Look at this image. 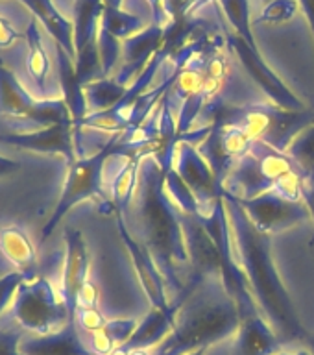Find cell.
<instances>
[{
    "mask_svg": "<svg viewBox=\"0 0 314 355\" xmlns=\"http://www.w3.org/2000/svg\"><path fill=\"white\" fill-rule=\"evenodd\" d=\"M211 239L215 241L216 250H218V257H220V277L222 285L226 288V293L232 296L235 302L241 315V322L250 318V316L259 315L261 311L257 307L254 294L250 291L248 277L244 274L241 261H238L237 250H235V241H233L232 224H229V215H227L226 202L224 196L216 204L215 211L211 216H202Z\"/></svg>",
    "mask_w": 314,
    "mask_h": 355,
    "instance_id": "cell-8",
    "label": "cell"
},
{
    "mask_svg": "<svg viewBox=\"0 0 314 355\" xmlns=\"http://www.w3.org/2000/svg\"><path fill=\"white\" fill-rule=\"evenodd\" d=\"M302 198H304V204L309 207L311 218H313V222H314V174L313 176H305Z\"/></svg>",
    "mask_w": 314,
    "mask_h": 355,
    "instance_id": "cell-42",
    "label": "cell"
},
{
    "mask_svg": "<svg viewBox=\"0 0 314 355\" xmlns=\"http://www.w3.org/2000/svg\"><path fill=\"white\" fill-rule=\"evenodd\" d=\"M19 168H21V163H19V161L0 154V178L8 176V174H13V172H17Z\"/></svg>",
    "mask_w": 314,
    "mask_h": 355,
    "instance_id": "cell-44",
    "label": "cell"
},
{
    "mask_svg": "<svg viewBox=\"0 0 314 355\" xmlns=\"http://www.w3.org/2000/svg\"><path fill=\"white\" fill-rule=\"evenodd\" d=\"M28 277L26 274H22L19 270L8 272L4 276H0V315L15 302V296L19 293V288Z\"/></svg>",
    "mask_w": 314,
    "mask_h": 355,
    "instance_id": "cell-37",
    "label": "cell"
},
{
    "mask_svg": "<svg viewBox=\"0 0 314 355\" xmlns=\"http://www.w3.org/2000/svg\"><path fill=\"white\" fill-rule=\"evenodd\" d=\"M177 311H161L152 309L143 320L137 324V329L133 331L132 338L124 344V348L135 349H154L165 340L176 324Z\"/></svg>",
    "mask_w": 314,
    "mask_h": 355,
    "instance_id": "cell-24",
    "label": "cell"
},
{
    "mask_svg": "<svg viewBox=\"0 0 314 355\" xmlns=\"http://www.w3.org/2000/svg\"><path fill=\"white\" fill-rule=\"evenodd\" d=\"M21 355H96L85 346L78 331L76 322H69L67 326L49 335H32L22 337L19 344Z\"/></svg>",
    "mask_w": 314,
    "mask_h": 355,
    "instance_id": "cell-20",
    "label": "cell"
},
{
    "mask_svg": "<svg viewBox=\"0 0 314 355\" xmlns=\"http://www.w3.org/2000/svg\"><path fill=\"white\" fill-rule=\"evenodd\" d=\"M65 241V259H63V274H61V296L65 302L71 320L74 322L78 311V294L89 282V250L83 233L76 227H67L63 233Z\"/></svg>",
    "mask_w": 314,
    "mask_h": 355,
    "instance_id": "cell-17",
    "label": "cell"
},
{
    "mask_svg": "<svg viewBox=\"0 0 314 355\" xmlns=\"http://www.w3.org/2000/svg\"><path fill=\"white\" fill-rule=\"evenodd\" d=\"M26 43H28V55H26V67L33 83L37 89L43 91L46 87V80L50 74V60L46 50L43 46V39L39 33L37 19H32V22L26 28Z\"/></svg>",
    "mask_w": 314,
    "mask_h": 355,
    "instance_id": "cell-27",
    "label": "cell"
},
{
    "mask_svg": "<svg viewBox=\"0 0 314 355\" xmlns=\"http://www.w3.org/2000/svg\"><path fill=\"white\" fill-rule=\"evenodd\" d=\"M304 180L305 174L296 168V171H290L287 174H283L272 187V193H276L277 196H281L285 200H290V202H304L302 198V193H304Z\"/></svg>",
    "mask_w": 314,
    "mask_h": 355,
    "instance_id": "cell-35",
    "label": "cell"
},
{
    "mask_svg": "<svg viewBox=\"0 0 314 355\" xmlns=\"http://www.w3.org/2000/svg\"><path fill=\"white\" fill-rule=\"evenodd\" d=\"M22 340V329H0V355H21L19 344Z\"/></svg>",
    "mask_w": 314,
    "mask_h": 355,
    "instance_id": "cell-39",
    "label": "cell"
},
{
    "mask_svg": "<svg viewBox=\"0 0 314 355\" xmlns=\"http://www.w3.org/2000/svg\"><path fill=\"white\" fill-rule=\"evenodd\" d=\"M222 196L229 215L238 261L248 277L250 291L254 294L261 315L276 331L281 344L305 340L307 331L274 263L272 235L263 233L255 226L237 198L226 193H222Z\"/></svg>",
    "mask_w": 314,
    "mask_h": 355,
    "instance_id": "cell-2",
    "label": "cell"
},
{
    "mask_svg": "<svg viewBox=\"0 0 314 355\" xmlns=\"http://www.w3.org/2000/svg\"><path fill=\"white\" fill-rule=\"evenodd\" d=\"M218 4L226 13L227 24L232 26L233 32L250 46L257 49V41L252 30V17H250V0H218Z\"/></svg>",
    "mask_w": 314,
    "mask_h": 355,
    "instance_id": "cell-29",
    "label": "cell"
},
{
    "mask_svg": "<svg viewBox=\"0 0 314 355\" xmlns=\"http://www.w3.org/2000/svg\"><path fill=\"white\" fill-rule=\"evenodd\" d=\"M298 0H274L257 17V24H285L296 15L298 11Z\"/></svg>",
    "mask_w": 314,
    "mask_h": 355,
    "instance_id": "cell-34",
    "label": "cell"
},
{
    "mask_svg": "<svg viewBox=\"0 0 314 355\" xmlns=\"http://www.w3.org/2000/svg\"><path fill=\"white\" fill-rule=\"evenodd\" d=\"M85 98L89 104V113H98V111L111 110L113 105L119 104V100L126 94L128 87L115 80V76L100 78L85 85Z\"/></svg>",
    "mask_w": 314,
    "mask_h": 355,
    "instance_id": "cell-28",
    "label": "cell"
},
{
    "mask_svg": "<svg viewBox=\"0 0 314 355\" xmlns=\"http://www.w3.org/2000/svg\"><path fill=\"white\" fill-rule=\"evenodd\" d=\"M13 316L22 331L49 335L71 320L61 293L44 276H30L22 283L13 302Z\"/></svg>",
    "mask_w": 314,
    "mask_h": 355,
    "instance_id": "cell-7",
    "label": "cell"
},
{
    "mask_svg": "<svg viewBox=\"0 0 314 355\" xmlns=\"http://www.w3.org/2000/svg\"><path fill=\"white\" fill-rule=\"evenodd\" d=\"M98 52L100 61H102V71H104V78H110L115 71L116 63L122 55V41L116 39L115 35H111L102 24L98 30Z\"/></svg>",
    "mask_w": 314,
    "mask_h": 355,
    "instance_id": "cell-33",
    "label": "cell"
},
{
    "mask_svg": "<svg viewBox=\"0 0 314 355\" xmlns=\"http://www.w3.org/2000/svg\"><path fill=\"white\" fill-rule=\"evenodd\" d=\"M116 227L121 233V239L124 246H126L128 254L132 257L133 268L137 272L139 282L143 287L146 298L150 300V304L155 309L161 311H180L176 304L168 302V294H166V279L161 274V270L155 265V261L152 259V255L139 244V241L133 237V233L130 232L124 215L116 211Z\"/></svg>",
    "mask_w": 314,
    "mask_h": 355,
    "instance_id": "cell-15",
    "label": "cell"
},
{
    "mask_svg": "<svg viewBox=\"0 0 314 355\" xmlns=\"http://www.w3.org/2000/svg\"><path fill=\"white\" fill-rule=\"evenodd\" d=\"M226 124L243 130L248 137L270 144L277 152H287L299 132L314 124L309 110L288 111L276 104H224L211 124ZM209 124V126H211Z\"/></svg>",
    "mask_w": 314,
    "mask_h": 355,
    "instance_id": "cell-4",
    "label": "cell"
},
{
    "mask_svg": "<svg viewBox=\"0 0 314 355\" xmlns=\"http://www.w3.org/2000/svg\"><path fill=\"white\" fill-rule=\"evenodd\" d=\"M235 337L233 355H276L281 352L276 331L261 313L241 322Z\"/></svg>",
    "mask_w": 314,
    "mask_h": 355,
    "instance_id": "cell-21",
    "label": "cell"
},
{
    "mask_svg": "<svg viewBox=\"0 0 314 355\" xmlns=\"http://www.w3.org/2000/svg\"><path fill=\"white\" fill-rule=\"evenodd\" d=\"M285 154L294 161L299 172L305 176L314 174V124L307 126L304 132H299L290 143Z\"/></svg>",
    "mask_w": 314,
    "mask_h": 355,
    "instance_id": "cell-31",
    "label": "cell"
},
{
    "mask_svg": "<svg viewBox=\"0 0 314 355\" xmlns=\"http://www.w3.org/2000/svg\"><path fill=\"white\" fill-rule=\"evenodd\" d=\"M78 326L89 333H94L105 326V316L100 313L98 307H87V309H78L76 318H74Z\"/></svg>",
    "mask_w": 314,
    "mask_h": 355,
    "instance_id": "cell-38",
    "label": "cell"
},
{
    "mask_svg": "<svg viewBox=\"0 0 314 355\" xmlns=\"http://www.w3.org/2000/svg\"><path fill=\"white\" fill-rule=\"evenodd\" d=\"M172 168L183 178L200 204V216H211L216 204L222 200V187L216 182V176L209 163L198 152L196 144L180 139L174 148Z\"/></svg>",
    "mask_w": 314,
    "mask_h": 355,
    "instance_id": "cell-11",
    "label": "cell"
},
{
    "mask_svg": "<svg viewBox=\"0 0 314 355\" xmlns=\"http://www.w3.org/2000/svg\"><path fill=\"white\" fill-rule=\"evenodd\" d=\"M180 220H182L185 246H187L189 254V277L185 279L183 291L187 294H193L200 283H204L207 277L218 276L220 257H218L215 241L211 239L202 216L187 215V213L180 211Z\"/></svg>",
    "mask_w": 314,
    "mask_h": 355,
    "instance_id": "cell-12",
    "label": "cell"
},
{
    "mask_svg": "<svg viewBox=\"0 0 314 355\" xmlns=\"http://www.w3.org/2000/svg\"><path fill=\"white\" fill-rule=\"evenodd\" d=\"M165 44V26L161 24H150L139 33L122 41V63L121 71L115 74V80L122 85L130 83L139 78V74L146 69L150 60L154 58L157 50Z\"/></svg>",
    "mask_w": 314,
    "mask_h": 355,
    "instance_id": "cell-18",
    "label": "cell"
},
{
    "mask_svg": "<svg viewBox=\"0 0 314 355\" xmlns=\"http://www.w3.org/2000/svg\"><path fill=\"white\" fill-rule=\"evenodd\" d=\"M132 154L128 152L121 143V132L110 135V139L100 146L94 154L91 155H80L67 171L65 183L61 189L60 200L55 204L52 215L49 220L44 222L43 230H41V241L46 239L54 233L55 226L63 220V216L82 204L85 200L100 198L102 196V182H104V171L107 161L115 155Z\"/></svg>",
    "mask_w": 314,
    "mask_h": 355,
    "instance_id": "cell-5",
    "label": "cell"
},
{
    "mask_svg": "<svg viewBox=\"0 0 314 355\" xmlns=\"http://www.w3.org/2000/svg\"><path fill=\"white\" fill-rule=\"evenodd\" d=\"M19 37L21 35L15 30V26L8 19L0 17V49H10L11 44L15 43Z\"/></svg>",
    "mask_w": 314,
    "mask_h": 355,
    "instance_id": "cell-41",
    "label": "cell"
},
{
    "mask_svg": "<svg viewBox=\"0 0 314 355\" xmlns=\"http://www.w3.org/2000/svg\"><path fill=\"white\" fill-rule=\"evenodd\" d=\"M105 8H121L122 0H104Z\"/></svg>",
    "mask_w": 314,
    "mask_h": 355,
    "instance_id": "cell-48",
    "label": "cell"
},
{
    "mask_svg": "<svg viewBox=\"0 0 314 355\" xmlns=\"http://www.w3.org/2000/svg\"><path fill=\"white\" fill-rule=\"evenodd\" d=\"M100 24L111 33L115 35L116 39L132 37L135 33H139L141 30H144V21L139 15H133V13H128L122 8H105L102 11V21Z\"/></svg>",
    "mask_w": 314,
    "mask_h": 355,
    "instance_id": "cell-30",
    "label": "cell"
},
{
    "mask_svg": "<svg viewBox=\"0 0 314 355\" xmlns=\"http://www.w3.org/2000/svg\"><path fill=\"white\" fill-rule=\"evenodd\" d=\"M0 141L15 148L33 152V154L61 155L71 166L80 157L76 148V133L72 122H61L54 126L39 128L35 132L2 133Z\"/></svg>",
    "mask_w": 314,
    "mask_h": 355,
    "instance_id": "cell-16",
    "label": "cell"
},
{
    "mask_svg": "<svg viewBox=\"0 0 314 355\" xmlns=\"http://www.w3.org/2000/svg\"><path fill=\"white\" fill-rule=\"evenodd\" d=\"M0 115L26 119L39 128L72 122L71 111L61 98H33L15 72L0 60Z\"/></svg>",
    "mask_w": 314,
    "mask_h": 355,
    "instance_id": "cell-9",
    "label": "cell"
},
{
    "mask_svg": "<svg viewBox=\"0 0 314 355\" xmlns=\"http://www.w3.org/2000/svg\"><path fill=\"white\" fill-rule=\"evenodd\" d=\"M298 4L299 8H302V11L305 13V17H307L311 32H313L314 35V0H298Z\"/></svg>",
    "mask_w": 314,
    "mask_h": 355,
    "instance_id": "cell-45",
    "label": "cell"
},
{
    "mask_svg": "<svg viewBox=\"0 0 314 355\" xmlns=\"http://www.w3.org/2000/svg\"><path fill=\"white\" fill-rule=\"evenodd\" d=\"M276 355H313L307 349H302V352H296V354H290V352H277Z\"/></svg>",
    "mask_w": 314,
    "mask_h": 355,
    "instance_id": "cell-49",
    "label": "cell"
},
{
    "mask_svg": "<svg viewBox=\"0 0 314 355\" xmlns=\"http://www.w3.org/2000/svg\"><path fill=\"white\" fill-rule=\"evenodd\" d=\"M165 176L166 172L154 155H144L137 187L122 215L139 244L152 255L176 298L185 287L180 272L189 266V254L180 209L166 194Z\"/></svg>",
    "mask_w": 314,
    "mask_h": 355,
    "instance_id": "cell-1",
    "label": "cell"
},
{
    "mask_svg": "<svg viewBox=\"0 0 314 355\" xmlns=\"http://www.w3.org/2000/svg\"><path fill=\"white\" fill-rule=\"evenodd\" d=\"M241 315L220 277H207L183 302L171 335L152 349V355H185L207 349L237 335Z\"/></svg>",
    "mask_w": 314,
    "mask_h": 355,
    "instance_id": "cell-3",
    "label": "cell"
},
{
    "mask_svg": "<svg viewBox=\"0 0 314 355\" xmlns=\"http://www.w3.org/2000/svg\"><path fill=\"white\" fill-rule=\"evenodd\" d=\"M144 155L146 154H143V152H132V154L122 155L121 168L116 171L115 178L111 182V204H113L115 213L116 211L124 213L132 202Z\"/></svg>",
    "mask_w": 314,
    "mask_h": 355,
    "instance_id": "cell-25",
    "label": "cell"
},
{
    "mask_svg": "<svg viewBox=\"0 0 314 355\" xmlns=\"http://www.w3.org/2000/svg\"><path fill=\"white\" fill-rule=\"evenodd\" d=\"M252 143H254V139L248 137L243 130L215 122V124L207 126V133L196 144V148L209 163V166L215 172L216 182L222 187V183L227 178L233 165L243 155L248 154Z\"/></svg>",
    "mask_w": 314,
    "mask_h": 355,
    "instance_id": "cell-13",
    "label": "cell"
},
{
    "mask_svg": "<svg viewBox=\"0 0 314 355\" xmlns=\"http://www.w3.org/2000/svg\"><path fill=\"white\" fill-rule=\"evenodd\" d=\"M270 2H274V0H263V4H265V6H268Z\"/></svg>",
    "mask_w": 314,
    "mask_h": 355,
    "instance_id": "cell-51",
    "label": "cell"
},
{
    "mask_svg": "<svg viewBox=\"0 0 314 355\" xmlns=\"http://www.w3.org/2000/svg\"><path fill=\"white\" fill-rule=\"evenodd\" d=\"M0 252L15 266V270L26 276H35L33 272L37 265V252L24 230L17 226L0 227Z\"/></svg>",
    "mask_w": 314,
    "mask_h": 355,
    "instance_id": "cell-23",
    "label": "cell"
},
{
    "mask_svg": "<svg viewBox=\"0 0 314 355\" xmlns=\"http://www.w3.org/2000/svg\"><path fill=\"white\" fill-rule=\"evenodd\" d=\"M104 0H76L74 4V46L82 50L98 39Z\"/></svg>",
    "mask_w": 314,
    "mask_h": 355,
    "instance_id": "cell-26",
    "label": "cell"
},
{
    "mask_svg": "<svg viewBox=\"0 0 314 355\" xmlns=\"http://www.w3.org/2000/svg\"><path fill=\"white\" fill-rule=\"evenodd\" d=\"M32 11L46 32L55 39L72 60L76 61V46H74V24L54 6L52 0H19Z\"/></svg>",
    "mask_w": 314,
    "mask_h": 355,
    "instance_id": "cell-22",
    "label": "cell"
},
{
    "mask_svg": "<svg viewBox=\"0 0 314 355\" xmlns=\"http://www.w3.org/2000/svg\"><path fill=\"white\" fill-rule=\"evenodd\" d=\"M137 324L139 322H135L133 318H113V320L105 322L102 333L110 338L115 348H119L132 338L133 331L137 329Z\"/></svg>",
    "mask_w": 314,
    "mask_h": 355,
    "instance_id": "cell-36",
    "label": "cell"
},
{
    "mask_svg": "<svg viewBox=\"0 0 314 355\" xmlns=\"http://www.w3.org/2000/svg\"><path fill=\"white\" fill-rule=\"evenodd\" d=\"M154 11V22L155 24H161V26H166L168 24V15H166L165 6H163V0H146Z\"/></svg>",
    "mask_w": 314,
    "mask_h": 355,
    "instance_id": "cell-43",
    "label": "cell"
},
{
    "mask_svg": "<svg viewBox=\"0 0 314 355\" xmlns=\"http://www.w3.org/2000/svg\"><path fill=\"white\" fill-rule=\"evenodd\" d=\"M304 343L307 344V348H309V352L314 355V333H307V337H305Z\"/></svg>",
    "mask_w": 314,
    "mask_h": 355,
    "instance_id": "cell-47",
    "label": "cell"
},
{
    "mask_svg": "<svg viewBox=\"0 0 314 355\" xmlns=\"http://www.w3.org/2000/svg\"><path fill=\"white\" fill-rule=\"evenodd\" d=\"M209 4L211 0H185V13H187V19H191L196 11H200L202 8H205V6Z\"/></svg>",
    "mask_w": 314,
    "mask_h": 355,
    "instance_id": "cell-46",
    "label": "cell"
},
{
    "mask_svg": "<svg viewBox=\"0 0 314 355\" xmlns=\"http://www.w3.org/2000/svg\"><path fill=\"white\" fill-rule=\"evenodd\" d=\"M205 352H207V349H194V352H189V354L185 355H205Z\"/></svg>",
    "mask_w": 314,
    "mask_h": 355,
    "instance_id": "cell-50",
    "label": "cell"
},
{
    "mask_svg": "<svg viewBox=\"0 0 314 355\" xmlns=\"http://www.w3.org/2000/svg\"><path fill=\"white\" fill-rule=\"evenodd\" d=\"M298 166L283 152H277L270 144L254 139L252 148L233 165L222 183V193L237 200H254L268 193L274 183ZM299 171V168H298Z\"/></svg>",
    "mask_w": 314,
    "mask_h": 355,
    "instance_id": "cell-6",
    "label": "cell"
},
{
    "mask_svg": "<svg viewBox=\"0 0 314 355\" xmlns=\"http://www.w3.org/2000/svg\"><path fill=\"white\" fill-rule=\"evenodd\" d=\"M55 58H58V76H60V85L65 100L67 107L71 111L72 122H74V133H76V148H82V124L85 116L89 115V104L85 98V89L80 82L76 72V65L71 55L61 49L60 44H55Z\"/></svg>",
    "mask_w": 314,
    "mask_h": 355,
    "instance_id": "cell-19",
    "label": "cell"
},
{
    "mask_svg": "<svg viewBox=\"0 0 314 355\" xmlns=\"http://www.w3.org/2000/svg\"><path fill=\"white\" fill-rule=\"evenodd\" d=\"M222 30H224V37L227 41V46L235 52V55L241 61V65L244 67V71L248 72V76L257 83V87L272 100V104L279 105V107L288 111L307 110L304 102H302V98H298L288 89L287 83L283 82L281 78L277 76L276 72L266 65V61L263 60L259 49L250 46L246 41H243L237 33L233 32L232 28L222 24Z\"/></svg>",
    "mask_w": 314,
    "mask_h": 355,
    "instance_id": "cell-10",
    "label": "cell"
},
{
    "mask_svg": "<svg viewBox=\"0 0 314 355\" xmlns=\"http://www.w3.org/2000/svg\"><path fill=\"white\" fill-rule=\"evenodd\" d=\"M165 189L166 194L171 196L172 204L176 205L177 209L183 211V213H187V215H202L200 213V204L194 193L191 191L187 183L183 182V178L177 174L174 168L166 172L165 176Z\"/></svg>",
    "mask_w": 314,
    "mask_h": 355,
    "instance_id": "cell-32",
    "label": "cell"
},
{
    "mask_svg": "<svg viewBox=\"0 0 314 355\" xmlns=\"http://www.w3.org/2000/svg\"><path fill=\"white\" fill-rule=\"evenodd\" d=\"M238 204L243 205L255 226L268 235L287 232L290 227L313 220L309 207L304 202H290L272 191L254 200H238Z\"/></svg>",
    "mask_w": 314,
    "mask_h": 355,
    "instance_id": "cell-14",
    "label": "cell"
},
{
    "mask_svg": "<svg viewBox=\"0 0 314 355\" xmlns=\"http://www.w3.org/2000/svg\"><path fill=\"white\" fill-rule=\"evenodd\" d=\"M98 288L91 279L82 287L78 294V309H87V307H98Z\"/></svg>",
    "mask_w": 314,
    "mask_h": 355,
    "instance_id": "cell-40",
    "label": "cell"
}]
</instances>
